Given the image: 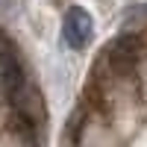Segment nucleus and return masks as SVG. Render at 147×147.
I'll use <instances>...</instances> for the list:
<instances>
[{"label":"nucleus","instance_id":"obj_1","mask_svg":"<svg viewBox=\"0 0 147 147\" xmlns=\"http://www.w3.org/2000/svg\"><path fill=\"white\" fill-rule=\"evenodd\" d=\"M91 32H94L91 15L82 6H71L68 15H65V24H62V38H65V44L74 47V50H82V47L91 41Z\"/></svg>","mask_w":147,"mask_h":147},{"label":"nucleus","instance_id":"obj_2","mask_svg":"<svg viewBox=\"0 0 147 147\" xmlns=\"http://www.w3.org/2000/svg\"><path fill=\"white\" fill-rule=\"evenodd\" d=\"M6 3H9V0H0V6H6Z\"/></svg>","mask_w":147,"mask_h":147}]
</instances>
